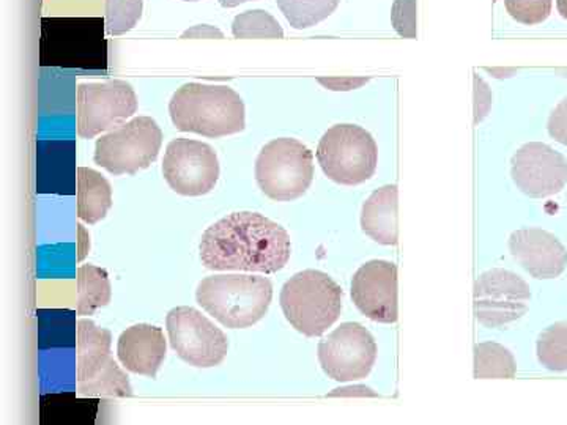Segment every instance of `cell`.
Segmentation results:
<instances>
[{"mask_svg": "<svg viewBox=\"0 0 567 425\" xmlns=\"http://www.w3.org/2000/svg\"><path fill=\"white\" fill-rule=\"evenodd\" d=\"M219 159L205 142L174 139L163 159V177L173 191L186 197L212 193L219 180Z\"/></svg>", "mask_w": 567, "mask_h": 425, "instance_id": "8fae6325", "label": "cell"}, {"mask_svg": "<svg viewBox=\"0 0 567 425\" xmlns=\"http://www.w3.org/2000/svg\"><path fill=\"white\" fill-rule=\"evenodd\" d=\"M166 328L174 352L194 367H215L229 352L227 335L197 309H173L166 317Z\"/></svg>", "mask_w": 567, "mask_h": 425, "instance_id": "30bf717a", "label": "cell"}, {"mask_svg": "<svg viewBox=\"0 0 567 425\" xmlns=\"http://www.w3.org/2000/svg\"><path fill=\"white\" fill-rule=\"evenodd\" d=\"M256 180L265 196L276 203L298 199L315 180V155L292 137L268 142L257 156Z\"/></svg>", "mask_w": 567, "mask_h": 425, "instance_id": "8992f818", "label": "cell"}, {"mask_svg": "<svg viewBox=\"0 0 567 425\" xmlns=\"http://www.w3.org/2000/svg\"><path fill=\"white\" fill-rule=\"evenodd\" d=\"M163 132L152 117H134L96 141L93 162L112 175H136L158 158Z\"/></svg>", "mask_w": 567, "mask_h": 425, "instance_id": "ba28073f", "label": "cell"}, {"mask_svg": "<svg viewBox=\"0 0 567 425\" xmlns=\"http://www.w3.org/2000/svg\"><path fill=\"white\" fill-rule=\"evenodd\" d=\"M354 395H360V397H380L379 394L374 393V391L368 386L339 387V390H334L333 393L328 394V397H354Z\"/></svg>", "mask_w": 567, "mask_h": 425, "instance_id": "1f68e13d", "label": "cell"}, {"mask_svg": "<svg viewBox=\"0 0 567 425\" xmlns=\"http://www.w3.org/2000/svg\"><path fill=\"white\" fill-rule=\"evenodd\" d=\"M513 180L535 199L555 196L567 183V159L543 142H529L513 156Z\"/></svg>", "mask_w": 567, "mask_h": 425, "instance_id": "5bb4252c", "label": "cell"}, {"mask_svg": "<svg viewBox=\"0 0 567 425\" xmlns=\"http://www.w3.org/2000/svg\"><path fill=\"white\" fill-rule=\"evenodd\" d=\"M352 300L372 322H398V267L386 260L363 265L353 276Z\"/></svg>", "mask_w": 567, "mask_h": 425, "instance_id": "9a60e30c", "label": "cell"}, {"mask_svg": "<svg viewBox=\"0 0 567 425\" xmlns=\"http://www.w3.org/2000/svg\"><path fill=\"white\" fill-rule=\"evenodd\" d=\"M361 229L379 245H398V186L386 185L371 194L361 211Z\"/></svg>", "mask_w": 567, "mask_h": 425, "instance_id": "ac0fdd59", "label": "cell"}, {"mask_svg": "<svg viewBox=\"0 0 567 425\" xmlns=\"http://www.w3.org/2000/svg\"><path fill=\"white\" fill-rule=\"evenodd\" d=\"M532 292L520 276L494 268L477 278L475 283V315L486 328L505 326L528 312Z\"/></svg>", "mask_w": 567, "mask_h": 425, "instance_id": "4fadbf2b", "label": "cell"}, {"mask_svg": "<svg viewBox=\"0 0 567 425\" xmlns=\"http://www.w3.org/2000/svg\"><path fill=\"white\" fill-rule=\"evenodd\" d=\"M199 251L207 270L275 274L289 262L292 241L260 212L238 211L205 230Z\"/></svg>", "mask_w": 567, "mask_h": 425, "instance_id": "6da1fadb", "label": "cell"}, {"mask_svg": "<svg viewBox=\"0 0 567 425\" xmlns=\"http://www.w3.org/2000/svg\"><path fill=\"white\" fill-rule=\"evenodd\" d=\"M196 300L223 326L245 330L267 315L274 300V286L262 276H208L197 287Z\"/></svg>", "mask_w": 567, "mask_h": 425, "instance_id": "3957f363", "label": "cell"}, {"mask_svg": "<svg viewBox=\"0 0 567 425\" xmlns=\"http://www.w3.org/2000/svg\"><path fill=\"white\" fill-rule=\"evenodd\" d=\"M507 13L527 25L540 24L550 17L551 0H505Z\"/></svg>", "mask_w": 567, "mask_h": 425, "instance_id": "484cf974", "label": "cell"}, {"mask_svg": "<svg viewBox=\"0 0 567 425\" xmlns=\"http://www.w3.org/2000/svg\"><path fill=\"white\" fill-rule=\"evenodd\" d=\"M548 134L559 144L567 145V99L555 107L548 118Z\"/></svg>", "mask_w": 567, "mask_h": 425, "instance_id": "83f0119b", "label": "cell"}, {"mask_svg": "<svg viewBox=\"0 0 567 425\" xmlns=\"http://www.w3.org/2000/svg\"><path fill=\"white\" fill-rule=\"evenodd\" d=\"M558 13L567 20V0H557Z\"/></svg>", "mask_w": 567, "mask_h": 425, "instance_id": "e575fe53", "label": "cell"}, {"mask_svg": "<svg viewBox=\"0 0 567 425\" xmlns=\"http://www.w3.org/2000/svg\"><path fill=\"white\" fill-rule=\"evenodd\" d=\"M391 21L399 35L416 39V0H394Z\"/></svg>", "mask_w": 567, "mask_h": 425, "instance_id": "4316f807", "label": "cell"}, {"mask_svg": "<svg viewBox=\"0 0 567 425\" xmlns=\"http://www.w3.org/2000/svg\"><path fill=\"white\" fill-rule=\"evenodd\" d=\"M169 114L178 132L212 139L241 133L246 126L244 100L227 85H182L171 99Z\"/></svg>", "mask_w": 567, "mask_h": 425, "instance_id": "7a4b0ae2", "label": "cell"}, {"mask_svg": "<svg viewBox=\"0 0 567 425\" xmlns=\"http://www.w3.org/2000/svg\"><path fill=\"white\" fill-rule=\"evenodd\" d=\"M369 81H371L369 77H319L317 80L324 89L333 92L354 91V89L363 87Z\"/></svg>", "mask_w": 567, "mask_h": 425, "instance_id": "f1b7e54d", "label": "cell"}, {"mask_svg": "<svg viewBox=\"0 0 567 425\" xmlns=\"http://www.w3.org/2000/svg\"><path fill=\"white\" fill-rule=\"evenodd\" d=\"M251 2V0H219L224 9H235V7L241 6V3Z\"/></svg>", "mask_w": 567, "mask_h": 425, "instance_id": "836d02e7", "label": "cell"}, {"mask_svg": "<svg viewBox=\"0 0 567 425\" xmlns=\"http://www.w3.org/2000/svg\"><path fill=\"white\" fill-rule=\"evenodd\" d=\"M78 218L87 224H96L106 218L112 207L110 182L96 170L78 167L76 170Z\"/></svg>", "mask_w": 567, "mask_h": 425, "instance_id": "d6986e66", "label": "cell"}, {"mask_svg": "<svg viewBox=\"0 0 567 425\" xmlns=\"http://www.w3.org/2000/svg\"><path fill=\"white\" fill-rule=\"evenodd\" d=\"M377 360L372 334L360 323H342L320 341L319 361L334 382H357L371 374Z\"/></svg>", "mask_w": 567, "mask_h": 425, "instance_id": "7c38bea8", "label": "cell"}, {"mask_svg": "<svg viewBox=\"0 0 567 425\" xmlns=\"http://www.w3.org/2000/svg\"><path fill=\"white\" fill-rule=\"evenodd\" d=\"M289 24L298 31L312 28L334 13L341 0H276Z\"/></svg>", "mask_w": 567, "mask_h": 425, "instance_id": "7402d4cb", "label": "cell"}, {"mask_svg": "<svg viewBox=\"0 0 567 425\" xmlns=\"http://www.w3.org/2000/svg\"><path fill=\"white\" fill-rule=\"evenodd\" d=\"M185 2H197V0H185Z\"/></svg>", "mask_w": 567, "mask_h": 425, "instance_id": "8d00e7d4", "label": "cell"}, {"mask_svg": "<svg viewBox=\"0 0 567 425\" xmlns=\"http://www.w3.org/2000/svg\"><path fill=\"white\" fill-rule=\"evenodd\" d=\"M167 341L162 328L140 323L126 328L118 338L117 356L133 374L156 379L166 360Z\"/></svg>", "mask_w": 567, "mask_h": 425, "instance_id": "e0dca14e", "label": "cell"}, {"mask_svg": "<svg viewBox=\"0 0 567 425\" xmlns=\"http://www.w3.org/2000/svg\"><path fill=\"white\" fill-rule=\"evenodd\" d=\"M137 112L136 92L126 81L84 82L76 91V133L93 139Z\"/></svg>", "mask_w": 567, "mask_h": 425, "instance_id": "9c48e42d", "label": "cell"}, {"mask_svg": "<svg viewBox=\"0 0 567 425\" xmlns=\"http://www.w3.org/2000/svg\"><path fill=\"white\" fill-rule=\"evenodd\" d=\"M342 292L327 273L305 270L292 276L281 290V308L287 322L306 338H320L338 322Z\"/></svg>", "mask_w": 567, "mask_h": 425, "instance_id": "277c9868", "label": "cell"}, {"mask_svg": "<svg viewBox=\"0 0 567 425\" xmlns=\"http://www.w3.org/2000/svg\"><path fill=\"white\" fill-rule=\"evenodd\" d=\"M112 334L92 320L76 323L78 391L89 397H132L130 376L111 354Z\"/></svg>", "mask_w": 567, "mask_h": 425, "instance_id": "5b68a950", "label": "cell"}, {"mask_svg": "<svg viewBox=\"0 0 567 425\" xmlns=\"http://www.w3.org/2000/svg\"><path fill=\"white\" fill-rule=\"evenodd\" d=\"M537 360L548 371H567V322L551 324L539 335Z\"/></svg>", "mask_w": 567, "mask_h": 425, "instance_id": "603a6c76", "label": "cell"}, {"mask_svg": "<svg viewBox=\"0 0 567 425\" xmlns=\"http://www.w3.org/2000/svg\"><path fill=\"white\" fill-rule=\"evenodd\" d=\"M488 73L499 74L498 77H507L509 74H513L516 70H487Z\"/></svg>", "mask_w": 567, "mask_h": 425, "instance_id": "d590c367", "label": "cell"}, {"mask_svg": "<svg viewBox=\"0 0 567 425\" xmlns=\"http://www.w3.org/2000/svg\"><path fill=\"white\" fill-rule=\"evenodd\" d=\"M182 39H224V33L213 25L200 24L183 32Z\"/></svg>", "mask_w": 567, "mask_h": 425, "instance_id": "4dcf8cb0", "label": "cell"}, {"mask_svg": "<svg viewBox=\"0 0 567 425\" xmlns=\"http://www.w3.org/2000/svg\"><path fill=\"white\" fill-rule=\"evenodd\" d=\"M516 360L505 346L483 342L475 346V379H514Z\"/></svg>", "mask_w": 567, "mask_h": 425, "instance_id": "44dd1931", "label": "cell"}, {"mask_svg": "<svg viewBox=\"0 0 567 425\" xmlns=\"http://www.w3.org/2000/svg\"><path fill=\"white\" fill-rule=\"evenodd\" d=\"M78 262L84 260L91 251V235L82 224H78Z\"/></svg>", "mask_w": 567, "mask_h": 425, "instance_id": "d6a6232c", "label": "cell"}, {"mask_svg": "<svg viewBox=\"0 0 567 425\" xmlns=\"http://www.w3.org/2000/svg\"><path fill=\"white\" fill-rule=\"evenodd\" d=\"M78 315H93L111 303L110 274L95 265H81L76 270Z\"/></svg>", "mask_w": 567, "mask_h": 425, "instance_id": "ffe728a7", "label": "cell"}, {"mask_svg": "<svg viewBox=\"0 0 567 425\" xmlns=\"http://www.w3.org/2000/svg\"><path fill=\"white\" fill-rule=\"evenodd\" d=\"M475 123H480L486 117L488 110H491L492 95L488 91L486 82L475 76Z\"/></svg>", "mask_w": 567, "mask_h": 425, "instance_id": "f546056e", "label": "cell"}, {"mask_svg": "<svg viewBox=\"0 0 567 425\" xmlns=\"http://www.w3.org/2000/svg\"><path fill=\"white\" fill-rule=\"evenodd\" d=\"M142 11L144 0H106L104 29L114 37L133 31L142 18Z\"/></svg>", "mask_w": 567, "mask_h": 425, "instance_id": "d4e9b609", "label": "cell"}, {"mask_svg": "<svg viewBox=\"0 0 567 425\" xmlns=\"http://www.w3.org/2000/svg\"><path fill=\"white\" fill-rule=\"evenodd\" d=\"M235 39H284L281 24L265 10H249L235 17Z\"/></svg>", "mask_w": 567, "mask_h": 425, "instance_id": "cb8c5ba5", "label": "cell"}, {"mask_svg": "<svg viewBox=\"0 0 567 425\" xmlns=\"http://www.w3.org/2000/svg\"><path fill=\"white\" fill-rule=\"evenodd\" d=\"M509 251L518 265L536 279L558 278L567 265V249L561 241L537 227L511 235Z\"/></svg>", "mask_w": 567, "mask_h": 425, "instance_id": "2e32d148", "label": "cell"}, {"mask_svg": "<svg viewBox=\"0 0 567 425\" xmlns=\"http://www.w3.org/2000/svg\"><path fill=\"white\" fill-rule=\"evenodd\" d=\"M317 162L323 174L338 185L357 186L374 177L379 148L371 133L342 123L323 134L317 147Z\"/></svg>", "mask_w": 567, "mask_h": 425, "instance_id": "52a82bcc", "label": "cell"}]
</instances>
